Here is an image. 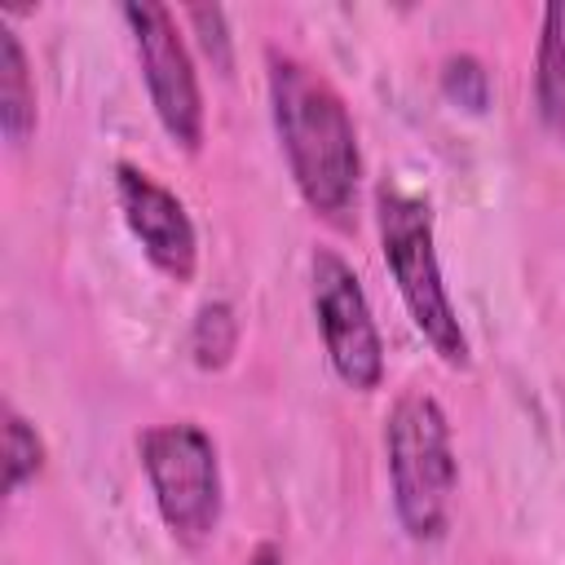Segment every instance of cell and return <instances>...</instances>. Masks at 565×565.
<instances>
[{
    "label": "cell",
    "mask_w": 565,
    "mask_h": 565,
    "mask_svg": "<svg viewBox=\"0 0 565 565\" xmlns=\"http://www.w3.org/2000/svg\"><path fill=\"white\" fill-rule=\"evenodd\" d=\"M115 199H119V212H124L132 238L150 256V265L159 274H168L172 282H190L194 265H199V238H194V221H190L185 203L132 163L115 168Z\"/></svg>",
    "instance_id": "52a82bcc"
},
{
    "label": "cell",
    "mask_w": 565,
    "mask_h": 565,
    "mask_svg": "<svg viewBox=\"0 0 565 565\" xmlns=\"http://www.w3.org/2000/svg\"><path fill=\"white\" fill-rule=\"evenodd\" d=\"M539 115L543 124L565 137V0L543 9V35H539V71H534Z\"/></svg>",
    "instance_id": "9c48e42d"
},
{
    "label": "cell",
    "mask_w": 565,
    "mask_h": 565,
    "mask_svg": "<svg viewBox=\"0 0 565 565\" xmlns=\"http://www.w3.org/2000/svg\"><path fill=\"white\" fill-rule=\"evenodd\" d=\"M185 22L199 31V44H203V53L212 57V66L225 75V71H230V35H225V9H216V4H190V9H185Z\"/></svg>",
    "instance_id": "7c38bea8"
},
{
    "label": "cell",
    "mask_w": 565,
    "mask_h": 565,
    "mask_svg": "<svg viewBox=\"0 0 565 565\" xmlns=\"http://www.w3.org/2000/svg\"><path fill=\"white\" fill-rule=\"evenodd\" d=\"M441 84H446V93H450L459 106H468V110H481V106H486L490 79H486V71H481L477 57H450L446 71H441Z\"/></svg>",
    "instance_id": "4fadbf2b"
},
{
    "label": "cell",
    "mask_w": 565,
    "mask_h": 565,
    "mask_svg": "<svg viewBox=\"0 0 565 565\" xmlns=\"http://www.w3.org/2000/svg\"><path fill=\"white\" fill-rule=\"evenodd\" d=\"M44 463V446L35 437V428L9 406L4 411V494H13L22 481H31Z\"/></svg>",
    "instance_id": "8fae6325"
},
{
    "label": "cell",
    "mask_w": 565,
    "mask_h": 565,
    "mask_svg": "<svg viewBox=\"0 0 565 565\" xmlns=\"http://www.w3.org/2000/svg\"><path fill=\"white\" fill-rule=\"evenodd\" d=\"M163 525L185 543L203 547L221 525V463L216 446L199 424H154L137 441Z\"/></svg>",
    "instance_id": "277c9868"
},
{
    "label": "cell",
    "mask_w": 565,
    "mask_h": 565,
    "mask_svg": "<svg viewBox=\"0 0 565 565\" xmlns=\"http://www.w3.org/2000/svg\"><path fill=\"white\" fill-rule=\"evenodd\" d=\"M124 22L132 26V44L141 57L150 106H154L163 132L181 150L194 154L203 146V93H199L194 57L181 40L172 9L159 0H132V4H124Z\"/></svg>",
    "instance_id": "5b68a950"
},
{
    "label": "cell",
    "mask_w": 565,
    "mask_h": 565,
    "mask_svg": "<svg viewBox=\"0 0 565 565\" xmlns=\"http://www.w3.org/2000/svg\"><path fill=\"white\" fill-rule=\"evenodd\" d=\"M384 455L402 530L415 543H437L450 530V508L459 490L446 411L428 393H402L384 419Z\"/></svg>",
    "instance_id": "7a4b0ae2"
},
{
    "label": "cell",
    "mask_w": 565,
    "mask_h": 565,
    "mask_svg": "<svg viewBox=\"0 0 565 565\" xmlns=\"http://www.w3.org/2000/svg\"><path fill=\"white\" fill-rule=\"evenodd\" d=\"M256 565H274V552H269V547H260V556H256Z\"/></svg>",
    "instance_id": "5bb4252c"
},
{
    "label": "cell",
    "mask_w": 565,
    "mask_h": 565,
    "mask_svg": "<svg viewBox=\"0 0 565 565\" xmlns=\"http://www.w3.org/2000/svg\"><path fill=\"white\" fill-rule=\"evenodd\" d=\"M0 128L13 146H22L35 128V84L31 62L13 26L0 22Z\"/></svg>",
    "instance_id": "ba28073f"
},
{
    "label": "cell",
    "mask_w": 565,
    "mask_h": 565,
    "mask_svg": "<svg viewBox=\"0 0 565 565\" xmlns=\"http://www.w3.org/2000/svg\"><path fill=\"white\" fill-rule=\"evenodd\" d=\"M309 278H313V313H318V331L327 344V358L335 366V375L358 388L371 393L384 380V340L380 327L371 318V305L362 296L358 274L344 265V256L318 247L309 260Z\"/></svg>",
    "instance_id": "8992f818"
},
{
    "label": "cell",
    "mask_w": 565,
    "mask_h": 565,
    "mask_svg": "<svg viewBox=\"0 0 565 565\" xmlns=\"http://www.w3.org/2000/svg\"><path fill=\"white\" fill-rule=\"evenodd\" d=\"M269 106L300 199L313 216L349 225L362 159L344 97L313 66L269 53Z\"/></svg>",
    "instance_id": "6da1fadb"
},
{
    "label": "cell",
    "mask_w": 565,
    "mask_h": 565,
    "mask_svg": "<svg viewBox=\"0 0 565 565\" xmlns=\"http://www.w3.org/2000/svg\"><path fill=\"white\" fill-rule=\"evenodd\" d=\"M234 349H238V318H234V309L221 305V300L203 305L199 318H194V331H190V353H194V362H199L203 371H221V366L234 358Z\"/></svg>",
    "instance_id": "30bf717a"
},
{
    "label": "cell",
    "mask_w": 565,
    "mask_h": 565,
    "mask_svg": "<svg viewBox=\"0 0 565 565\" xmlns=\"http://www.w3.org/2000/svg\"><path fill=\"white\" fill-rule=\"evenodd\" d=\"M375 221H380V247L397 278V291L406 300V313L433 344V353L446 366H468V335L459 327V313L450 305V291L441 282L437 247H433V216L428 203L406 194L402 185L375 190Z\"/></svg>",
    "instance_id": "3957f363"
}]
</instances>
